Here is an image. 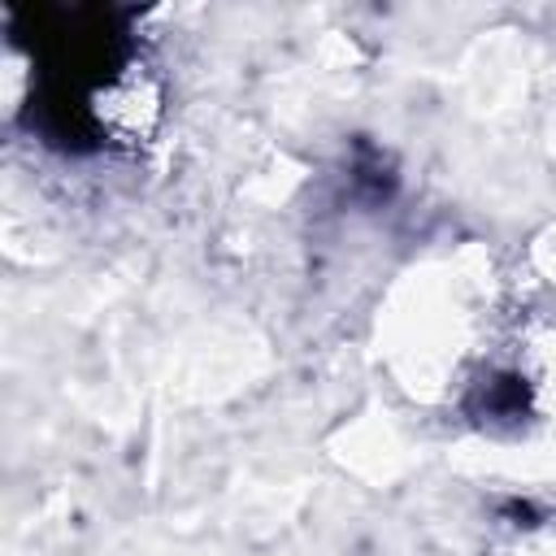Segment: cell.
Wrapping results in <instances>:
<instances>
[]
</instances>
